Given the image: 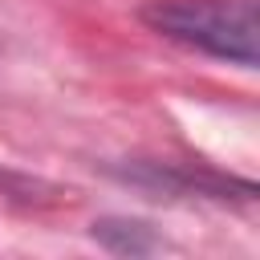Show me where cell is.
<instances>
[{
  "mask_svg": "<svg viewBox=\"0 0 260 260\" xmlns=\"http://www.w3.org/2000/svg\"><path fill=\"white\" fill-rule=\"evenodd\" d=\"M138 16L183 49L256 69V0H150Z\"/></svg>",
  "mask_w": 260,
  "mask_h": 260,
  "instance_id": "6da1fadb",
  "label": "cell"
},
{
  "mask_svg": "<svg viewBox=\"0 0 260 260\" xmlns=\"http://www.w3.org/2000/svg\"><path fill=\"white\" fill-rule=\"evenodd\" d=\"M93 240L114 252V256H150L162 248V240L150 232V223L142 219H122V215H110V219H98L93 223Z\"/></svg>",
  "mask_w": 260,
  "mask_h": 260,
  "instance_id": "7a4b0ae2",
  "label": "cell"
}]
</instances>
